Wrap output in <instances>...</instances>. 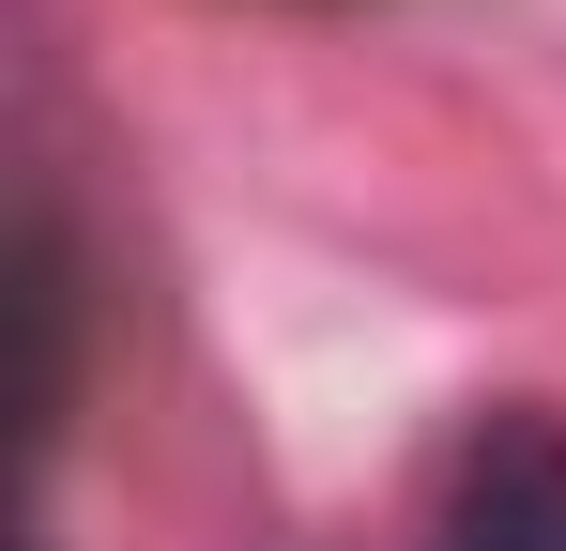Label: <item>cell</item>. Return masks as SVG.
<instances>
[{"instance_id": "cell-1", "label": "cell", "mask_w": 566, "mask_h": 551, "mask_svg": "<svg viewBox=\"0 0 566 551\" xmlns=\"http://www.w3.org/2000/svg\"><path fill=\"white\" fill-rule=\"evenodd\" d=\"M429 551H566V414H490L444 459Z\"/></svg>"}]
</instances>
